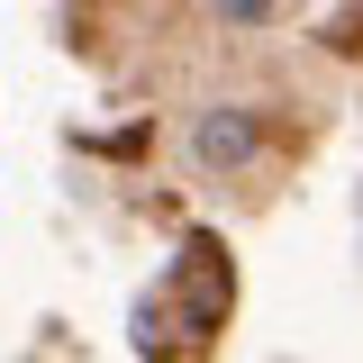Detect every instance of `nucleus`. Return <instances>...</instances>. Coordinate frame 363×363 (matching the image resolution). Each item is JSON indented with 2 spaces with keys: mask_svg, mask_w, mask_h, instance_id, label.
I'll list each match as a JSON object with an SVG mask.
<instances>
[{
  "mask_svg": "<svg viewBox=\"0 0 363 363\" xmlns=\"http://www.w3.org/2000/svg\"><path fill=\"white\" fill-rule=\"evenodd\" d=\"M173 291H182V318H191L200 336H209V327H227V300H236V264H227V245L209 236V227H191V236H182Z\"/></svg>",
  "mask_w": 363,
  "mask_h": 363,
  "instance_id": "obj_1",
  "label": "nucleus"
},
{
  "mask_svg": "<svg viewBox=\"0 0 363 363\" xmlns=\"http://www.w3.org/2000/svg\"><path fill=\"white\" fill-rule=\"evenodd\" d=\"M218 18H236V28H264V18H272V0H218Z\"/></svg>",
  "mask_w": 363,
  "mask_h": 363,
  "instance_id": "obj_3",
  "label": "nucleus"
},
{
  "mask_svg": "<svg viewBox=\"0 0 363 363\" xmlns=\"http://www.w3.org/2000/svg\"><path fill=\"white\" fill-rule=\"evenodd\" d=\"M255 145H264V128H255V109H236V100H218V109L191 118V155H200L209 173H245Z\"/></svg>",
  "mask_w": 363,
  "mask_h": 363,
  "instance_id": "obj_2",
  "label": "nucleus"
}]
</instances>
